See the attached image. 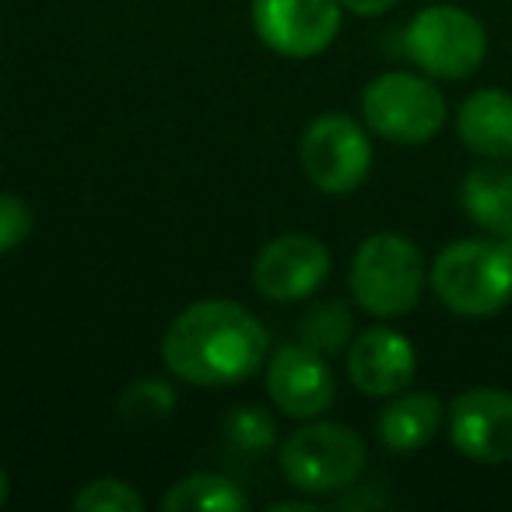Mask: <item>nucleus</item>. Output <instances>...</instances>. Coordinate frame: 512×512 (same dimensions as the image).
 <instances>
[{
	"label": "nucleus",
	"instance_id": "obj_7",
	"mask_svg": "<svg viewBox=\"0 0 512 512\" xmlns=\"http://www.w3.org/2000/svg\"><path fill=\"white\" fill-rule=\"evenodd\" d=\"M299 162L316 190L330 197L355 193L372 172L369 134L348 113H323L302 134Z\"/></svg>",
	"mask_w": 512,
	"mask_h": 512
},
{
	"label": "nucleus",
	"instance_id": "obj_16",
	"mask_svg": "<svg viewBox=\"0 0 512 512\" xmlns=\"http://www.w3.org/2000/svg\"><path fill=\"white\" fill-rule=\"evenodd\" d=\"M165 512H242L249 509V495L225 474H186L162 495Z\"/></svg>",
	"mask_w": 512,
	"mask_h": 512
},
{
	"label": "nucleus",
	"instance_id": "obj_5",
	"mask_svg": "<svg viewBox=\"0 0 512 512\" xmlns=\"http://www.w3.org/2000/svg\"><path fill=\"white\" fill-rule=\"evenodd\" d=\"M362 120L383 141L414 148L446 127V95L411 71L379 74L362 92Z\"/></svg>",
	"mask_w": 512,
	"mask_h": 512
},
{
	"label": "nucleus",
	"instance_id": "obj_24",
	"mask_svg": "<svg viewBox=\"0 0 512 512\" xmlns=\"http://www.w3.org/2000/svg\"><path fill=\"white\" fill-rule=\"evenodd\" d=\"M8 495H11V481H8V470L0 467V505L8 502Z\"/></svg>",
	"mask_w": 512,
	"mask_h": 512
},
{
	"label": "nucleus",
	"instance_id": "obj_18",
	"mask_svg": "<svg viewBox=\"0 0 512 512\" xmlns=\"http://www.w3.org/2000/svg\"><path fill=\"white\" fill-rule=\"evenodd\" d=\"M176 407V390L165 379H137L120 397V414L127 425H155Z\"/></svg>",
	"mask_w": 512,
	"mask_h": 512
},
{
	"label": "nucleus",
	"instance_id": "obj_19",
	"mask_svg": "<svg viewBox=\"0 0 512 512\" xmlns=\"http://www.w3.org/2000/svg\"><path fill=\"white\" fill-rule=\"evenodd\" d=\"M74 509L78 512H144V498L134 484L120 481V477H99L88 481L85 488L74 495Z\"/></svg>",
	"mask_w": 512,
	"mask_h": 512
},
{
	"label": "nucleus",
	"instance_id": "obj_22",
	"mask_svg": "<svg viewBox=\"0 0 512 512\" xmlns=\"http://www.w3.org/2000/svg\"><path fill=\"white\" fill-rule=\"evenodd\" d=\"M341 4L358 18H379V15H386L390 8H397L400 0H341Z\"/></svg>",
	"mask_w": 512,
	"mask_h": 512
},
{
	"label": "nucleus",
	"instance_id": "obj_2",
	"mask_svg": "<svg viewBox=\"0 0 512 512\" xmlns=\"http://www.w3.org/2000/svg\"><path fill=\"white\" fill-rule=\"evenodd\" d=\"M432 292L463 320H488L512 302V239H456L432 260Z\"/></svg>",
	"mask_w": 512,
	"mask_h": 512
},
{
	"label": "nucleus",
	"instance_id": "obj_21",
	"mask_svg": "<svg viewBox=\"0 0 512 512\" xmlns=\"http://www.w3.org/2000/svg\"><path fill=\"white\" fill-rule=\"evenodd\" d=\"M32 207L15 193H0V253H11L32 235Z\"/></svg>",
	"mask_w": 512,
	"mask_h": 512
},
{
	"label": "nucleus",
	"instance_id": "obj_20",
	"mask_svg": "<svg viewBox=\"0 0 512 512\" xmlns=\"http://www.w3.org/2000/svg\"><path fill=\"white\" fill-rule=\"evenodd\" d=\"M225 435L235 449H242V453H267V449L274 446V439H278L274 418L264 411V407H253V404H242L228 414Z\"/></svg>",
	"mask_w": 512,
	"mask_h": 512
},
{
	"label": "nucleus",
	"instance_id": "obj_17",
	"mask_svg": "<svg viewBox=\"0 0 512 512\" xmlns=\"http://www.w3.org/2000/svg\"><path fill=\"white\" fill-rule=\"evenodd\" d=\"M299 341L309 344L320 355H337L355 341V316L341 299L316 302L306 316L299 320Z\"/></svg>",
	"mask_w": 512,
	"mask_h": 512
},
{
	"label": "nucleus",
	"instance_id": "obj_9",
	"mask_svg": "<svg viewBox=\"0 0 512 512\" xmlns=\"http://www.w3.org/2000/svg\"><path fill=\"white\" fill-rule=\"evenodd\" d=\"M449 442L456 453L481 467L512 463V393L495 386H470L456 393L446 411Z\"/></svg>",
	"mask_w": 512,
	"mask_h": 512
},
{
	"label": "nucleus",
	"instance_id": "obj_15",
	"mask_svg": "<svg viewBox=\"0 0 512 512\" xmlns=\"http://www.w3.org/2000/svg\"><path fill=\"white\" fill-rule=\"evenodd\" d=\"M460 207L477 228L498 239H512V169L481 165L460 183Z\"/></svg>",
	"mask_w": 512,
	"mask_h": 512
},
{
	"label": "nucleus",
	"instance_id": "obj_13",
	"mask_svg": "<svg viewBox=\"0 0 512 512\" xmlns=\"http://www.w3.org/2000/svg\"><path fill=\"white\" fill-rule=\"evenodd\" d=\"M456 134L463 148L488 162L512 158V95L505 88H481L467 95L456 113Z\"/></svg>",
	"mask_w": 512,
	"mask_h": 512
},
{
	"label": "nucleus",
	"instance_id": "obj_8",
	"mask_svg": "<svg viewBox=\"0 0 512 512\" xmlns=\"http://www.w3.org/2000/svg\"><path fill=\"white\" fill-rule=\"evenodd\" d=\"M341 0H253L249 18L267 50L309 60L330 50L341 32Z\"/></svg>",
	"mask_w": 512,
	"mask_h": 512
},
{
	"label": "nucleus",
	"instance_id": "obj_14",
	"mask_svg": "<svg viewBox=\"0 0 512 512\" xmlns=\"http://www.w3.org/2000/svg\"><path fill=\"white\" fill-rule=\"evenodd\" d=\"M442 421H446V407L435 393H397L379 414V442L393 453H418L439 435Z\"/></svg>",
	"mask_w": 512,
	"mask_h": 512
},
{
	"label": "nucleus",
	"instance_id": "obj_6",
	"mask_svg": "<svg viewBox=\"0 0 512 512\" xmlns=\"http://www.w3.org/2000/svg\"><path fill=\"white\" fill-rule=\"evenodd\" d=\"M404 50L432 78L463 81L481 71L488 36L470 11L456 4H428L407 22Z\"/></svg>",
	"mask_w": 512,
	"mask_h": 512
},
{
	"label": "nucleus",
	"instance_id": "obj_1",
	"mask_svg": "<svg viewBox=\"0 0 512 512\" xmlns=\"http://www.w3.org/2000/svg\"><path fill=\"white\" fill-rule=\"evenodd\" d=\"M271 358V334L242 302L200 299L169 323L162 362L193 386H235L253 379Z\"/></svg>",
	"mask_w": 512,
	"mask_h": 512
},
{
	"label": "nucleus",
	"instance_id": "obj_10",
	"mask_svg": "<svg viewBox=\"0 0 512 512\" xmlns=\"http://www.w3.org/2000/svg\"><path fill=\"white\" fill-rule=\"evenodd\" d=\"M267 397L288 418L313 421L327 414L337 397V379L327 355H320L302 341L281 344L267 358Z\"/></svg>",
	"mask_w": 512,
	"mask_h": 512
},
{
	"label": "nucleus",
	"instance_id": "obj_4",
	"mask_svg": "<svg viewBox=\"0 0 512 512\" xmlns=\"http://www.w3.org/2000/svg\"><path fill=\"white\" fill-rule=\"evenodd\" d=\"M365 439L337 421H309L281 442V474L302 495H337L358 484L365 470Z\"/></svg>",
	"mask_w": 512,
	"mask_h": 512
},
{
	"label": "nucleus",
	"instance_id": "obj_23",
	"mask_svg": "<svg viewBox=\"0 0 512 512\" xmlns=\"http://www.w3.org/2000/svg\"><path fill=\"white\" fill-rule=\"evenodd\" d=\"M271 512H320V505L313 502H302V498H295V502H271L267 505Z\"/></svg>",
	"mask_w": 512,
	"mask_h": 512
},
{
	"label": "nucleus",
	"instance_id": "obj_12",
	"mask_svg": "<svg viewBox=\"0 0 512 512\" xmlns=\"http://www.w3.org/2000/svg\"><path fill=\"white\" fill-rule=\"evenodd\" d=\"M418 372V351L400 330L369 327L348 344V379L365 397H397Z\"/></svg>",
	"mask_w": 512,
	"mask_h": 512
},
{
	"label": "nucleus",
	"instance_id": "obj_11",
	"mask_svg": "<svg viewBox=\"0 0 512 512\" xmlns=\"http://www.w3.org/2000/svg\"><path fill=\"white\" fill-rule=\"evenodd\" d=\"M330 274V249L306 232H288L267 242L253 260V288L271 302H299Z\"/></svg>",
	"mask_w": 512,
	"mask_h": 512
},
{
	"label": "nucleus",
	"instance_id": "obj_3",
	"mask_svg": "<svg viewBox=\"0 0 512 512\" xmlns=\"http://www.w3.org/2000/svg\"><path fill=\"white\" fill-rule=\"evenodd\" d=\"M351 295L369 316L397 320L425 295V256L400 232H372L351 256Z\"/></svg>",
	"mask_w": 512,
	"mask_h": 512
}]
</instances>
